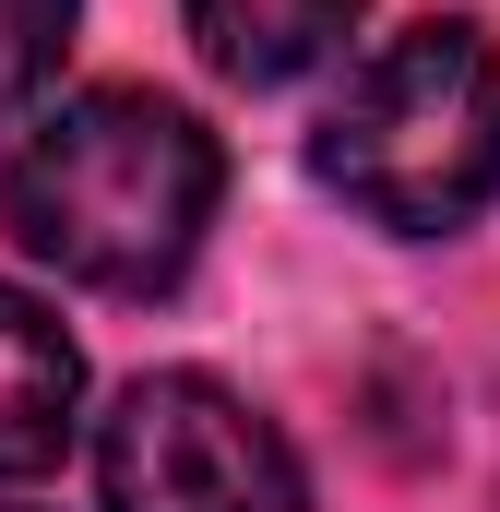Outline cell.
<instances>
[{"instance_id": "6da1fadb", "label": "cell", "mask_w": 500, "mask_h": 512, "mask_svg": "<svg viewBox=\"0 0 500 512\" xmlns=\"http://www.w3.org/2000/svg\"><path fill=\"white\" fill-rule=\"evenodd\" d=\"M215 191H227V155H215V131L191 120L179 96L96 84V96H60L48 120L12 143L0 227L36 262H60L72 286L155 298V286L191 274L203 227H215Z\"/></svg>"}, {"instance_id": "7a4b0ae2", "label": "cell", "mask_w": 500, "mask_h": 512, "mask_svg": "<svg viewBox=\"0 0 500 512\" xmlns=\"http://www.w3.org/2000/svg\"><path fill=\"white\" fill-rule=\"evenodd\" d=\"M310 167L334 203H358L393 239H453L500 191V48L453 12L381 36L322 108Z\"/></svg>"}, {"instance_id": "3957f363", "label": "cell", "mask_w": 500, "mask_h": 512, "mask_svg": "<svg viewBox=\"0 0 500 512\" xmlns=\"http://www.w3.org/2000/svg\"><path fill=\"white\" fill-rule=\"evenodd\" d=\"M96 489H108V512H310L286 429L215 370L131 382L96 429Z\"/></svg>"}, {"instance_id": "277c9868", "label": "cell", "mask_w": 500, "mask_h": 512, "mask_svg": "<svg viewBox=\"0 0 500 512\" xmlns=\"http://www.w3.org/2000/svg\"><path fill=\"white\" fill-rule=\"evenodd\" d=\"M72 417H84V358H72V334H60L24 286H0V477H48V465L72 453Z\"/></svg>"}, {"instance_id": "5b68a950", "label": "cell", "mask_w": 500, "mask_h": 512, "mask_svg": "<svg viewBox=\"0 0 500 512\" xmlns=\"http://www.w3.org/2000/svg\"><path fill=\"white\" fill-rule=\"evenodd\" d=\"M179 24H191V48L227 72V84H298L322 48H346V24H358V0H179Z\"/></svg>"}, {"instance_id": "8992f818", "label": "cell", "mask_w": 500, "mask_h": 512, "mask_svg": "<svg viewBox=\"0 0 500 512\" xmlns=\"http://www.w3.org/2000/svg\"><path fill=\"white\" fill-rule=\"evenodd\" d=\"M60 48H72V0H0V120L48 96Z\"/></svg>"}, {"instance_id": "52a82bcc", "label": "cell", "mask_w": 500, "mask_h": 512, "mask_svg": "<svg viewBox=\"0 0 500 512\" xmlns=\"http://www.w3.org/2000/svg\"><path fill=\"white\" fill-rule=\"evenodd\" d=\"M0 512H12V501H0Z\"/></svg>"}]
</instances>
